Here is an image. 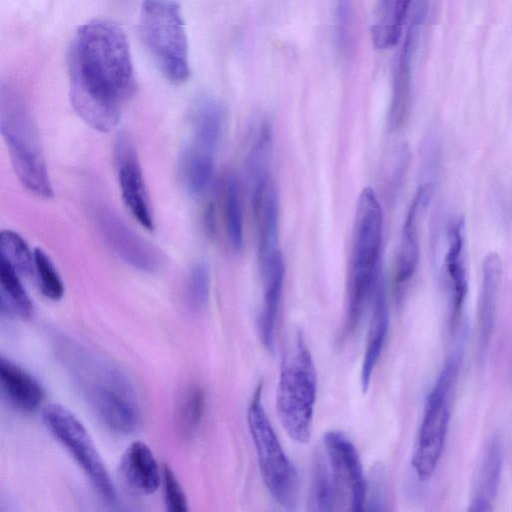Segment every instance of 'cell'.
Listing matches in <instances>:
<instances>
[{"mask_svg": "<svg viewBox=\"0 0 512 512\" xmlns=\"http://www.w3.org/2000/svg\"><path fill=\"white\" fill-rule=\"evenodd\" d=\"M34 271L41 292L57 301L64 295V284L49 256L40 248L34 250Z\"/></svg>", "mask_w": 512, "mask_h": 512, "instance_id": "cell-31", "label": "cell"}, {"mask_svg": "<svg viewBox=\"0 0 512 512\" xmlns=\"http://www.w3.org/2000/svg\"><path fill=\"white\" fill-rule=\"evenodd\" d=\"M502 445L498 437L492 438L483 453L474 482L473 497L469 510L487 511L497 493L502 468Z\"/></svg>", "mask_w": 512, "mask_h": 512, "instance_id": "cell-22", "label": "cell"}, {"mask_svg": "<svg viewBox=\"0 0 512 512\" xmlns=\"http://www.w3.org/2000/svg\"><path fill=\"white\" fill-rule=\"evenodd\" d=\"M260 383L247 408V424L262 481L271 497L284 509L294 510L298 495L297 472L285 454L265 411Z\"/></svg>", "mask_w": 512, "mask_h": 512, "instance_id": "cell-7", "label": "cell"}, {"mask_svg": "<svg viewBox=\"0 0 512 512\" xmlns=\"http://www.w3.org/2000/svg\"><path fill=\"white\" fill-rule=\"evenodd\" d=\"M309 504L312 511H332L338 506L335 484L324 450H318L314 456Z\"/></svg>", "mask_w": 512, "mask_h": 512, "instance_id": "cell-26", "label": "cell"}, {"mask_svg": "<svg viewBox=\"0 0 512 512\" xmlns=\"http://www.w3.org/2000/svg\"><path fill=\"white\" fill-rule=\"evenodd\" d=\"M426 0H418L394 70L388 123L391 129L400 128L406 121L411 106L412 59L421 27L427 13Z\"/></svg>", "mask_w": 512, "mask_h": 512, "instance_id": "cell-12", "label": "cell"}, {"mask_svg": "<svg viewBox=\"0 0 512 512\" xmlns=\"http://www.w3.org/2000/svg\"><path fill=\"white\" fill-rule=\"evenodd\" d=\"M118 473L124 486L139 496L153 494L162 480V470L152 450L142 441H135L127 447Z\"/></svg>", "mask_w": 512, "mask_h": 512, "instance_id": "cell-16", "label": "cell"}, {"mask_svg": "<svg viewBox=\"0 0 512 512\" xmlns=\"http://www.w3.org/2000/svg\"><path fill=\"white\" fill-rule=\"evenodd\" d=\"M224 217L226 232L231 247L238 251L243 245V214L237 178H227L224 194Z\"/></svg>", "mask_w": 512, "mask_h": 512, "instance_id": "cell-29", "label": "cell"}, {"mask_svg": "<svg viewBox=\"0 0 512 512\" xmlns=\"http://www.w3.org/2000/svg\"><path fill=\"white\" fill-rule=\"evenodd\" d=\"M0 383L4 396L19 411L33 412L45 398L39 381L4 357L0 358Z\"/></svg>", "mask_w": 512, "mask_h": 512, "instance_id": "cell-18", "label": "cell"}, {"mask_svg": "<svg viewBox=\"0 0 512 512\" xmlns=\"http://www.w3.org/2000/svg\"><path fill=\"white\" fill-rule=\"evenodd\" d=\"M115 163L119 187L125 206L147 230L154 229V218L135 148L121 135L115 145Z\"/></svg>", "mask_w": 512, "mask_h": 512, "instance_id": "cell-13", "label": "cell"}, {"mask_svg": "<svg viewBox=\"0 0 512 512\" xmlns=\"http://www.w3.org/2000/svg\"><path fill=\"white\" fill-rule=\"evenodd\" d=\"M317 377L313 358L302 333L286 343L276 391V410L290 439L306 444L312 437Z\"/></svg>", "mask_w": 512, "mask_h": 512, "instance_id": "cell-3", "label": "cell"}, {"mask_svg": "<svg viewBox=\"0 0 512 512\" xmlns=\"http://www.w3.org/2000/svg\"><path fill=\"white\" fill-rule=\"evenodd\" d=\"M260 270L263 277V298L258 318V331L263 346L267 351L273 353L275 347V326L285 274L281 253Z\"/></svg>", "mask_w": 512, "mask_h": 512, "instance_id": "cell-17", "label": "cell"}, {"mask_svg": "<svg viewBox=\"0 0 512 512\" xmlns=\"http://www.w3.org/2000/svg\"><path fill=\"white\" fill-rule=\"evenodd\" d=\"M0 258L9 262L19 274L29 275L34 270V253H31L25 240L14 231H1Z\"/></svg>", "mask_w": 512, "mask_h": 512, "instance_id": "cell-30", "label": "cell"}, {"mask_svg": "<svg viewBox=\"0 0 512 512\" xmlns=\"http://www.w3.org/2000/svg\"><path fill=\"white\" fill-rule=\"evenodd\" d=\"M411 0H379L371 38L377 49L393 47L399 40Z\"/></svg>", "mask_w": 512, "mask_h": 512, "instance_id": "cell-24", "label": "cell"}, {"mask_svg": "<svg viewBox=\"0 0 512 512\" xmlns=\"http://www.w3.org/2000/svg\"><path fill=\"white\" fill-rule=\"evenodd\" d=\"M0 128L19 181L34 195L51 198L53 188L38 128L22 97L10 88L1 89Z\"/></svg>", "mask_w": 512, "mask_h": 512, "instance_id": "cell-4", "label": "cell"}, {"mask_svg": "<svg viewBox=\"0 0 512 512\" xmlns=\"http://www.w3.org/2000/svg\"><path fill=\"white\" fill-rule=\"evenodd\" d=\"M388 488L384 469L382 466L377 465L371 471L370 478L366 480V500L365 510L370 511H383L387 509Z\"/></svg>", "mask_w": 512, "mask_h": 512, "instance_id": "cell-33", "label": "cell"}, {"mask_svg": "<svg viewBox=\"0 0 512 512\" xmlns=\"http://www.w3.org/2000/svg\"><path fill=\"white\" fill-rule=\"evenodd\" d=\"M1 308L21 318H30L34 313L33 303L27 294L16 269L0 258Z\"/></svg>", "mask_w": 512, "mask_h": 512, "instance_id": "cell-27", "label": "cell"}, {"mask_svg": "<svg viewBox=\"0 0 512 512\" xmlns=\"http://www.w3.org/2000/svg\"><path fill=\"white\" fill-rule=\"evenodd\" d=\"M432 184H421L407 211L396 257L394 283L397 290L403 287L414 275L420 255L419 224L423 211L432 195Z\"/></svg>", "mask_w": 512, "mask_h": 512, "instance_id": "cell-15", "label": "cell"}, {"mask_svg": "<svg viewBox=\"0 0 512 512\" xmlns=\"http://www.w3.org/2000/svg\"><path fill=\"white\" fill-rule=\"evenodd\" d=\"M323 448L335 484L340 509L362 512L365 509L366 479L354 444L336 430L325 433Z\"/></svg>", "mask_w": 512, "mask_h": 512, "instance_id": "cell-10", "label": "cell"}, {"mask_svg": "<svg viewBox=\"0 0 512 512\" xmlns=\"http://www.w3.org/2000/svg\"><path fill=\"white\" fill-rule=\"evenodd\" d=\"M141 40L164 77L182 83L190 75L188 39L180 5L174 0H144Z\"/></svg>", "mask_w": 512, "mask_h": 512, "instance_id": "cell-6", "label": "cell"}, {"mask_svg": "<svg viewBox=\"0 0 512 512\" xmlns=\"http://www.w3.org/2000/svg\"><path fill=\"white\" fill-rule=\"evenodd\" d=\"M223 106L213 98L201 99L192 116V138L187 145L195 150L215 155L225 128Z\"/></svg>", "mask_w": 512, "mask_h": 512, "instance_id": "cell-21", "label": "cell"}, {"mask_svg": "<svg viewBox=\"0 0 512 512\" xmlns=\"http://www.w3.org/2000/svg\"><path fill=\"white\" fill-rule=\"evenodd\" d=\"M50 433L70 452L99 497L114 503L116 491L96 446L81 421L60 404L47 405L42 413Z\"/></svg>", "mask_w": 512, "mask_h": 512, "instance_id": "cell-9", "label": "cell"}, {"mask_svg": "<svg viewBox=\"0 0 512 512\" xmlns=\"http://www.w3.org/2000/svg\"><path fill=\"white\" fill-rule=\"evenodd\" d=\"M459 361L457 356L449 358L426 398L411 460L413 469L421 480L431 477L444 448Z\"/></svg>", "mask_w": 512, "mask_h": 512, "instance_id": "cell-8", "label": "cell"}, {"mask_svg": "<svg viewBox=\"0 0 512 512\" xmlns=\"http://www.w3.org/2000/svg\"><path fill=\"white\" fill-rule=\"evenodd\" d=\"M502 276L500 256L491 252L482 265V285L479 298V324L481 344L486 345L494 324L498 291Z\"/></svg>", "mask_w": 512, "mask_h": 512, "instance_id": "cell-23", "label": "cell"}, {"mask_svg": "<svg viewBox=\"0 0 512 512\" xmlns=\"http://www.w3.org/2000/svg\"><path fill=\"white\" fill-rule=\"evenodd\" d=\"M95 220L107 244L124 262L148 273L160 268L162 258L159 251L137 235L113 211L100 207L95 211Z\"/></svg>", "mask_w": 512, "mask_h": 512, "instance_id": "cell-11", "label": "cell"}, {"mask_svg": "<svg viewBox=\"0 0 512 512\" xmlns=\"http://www.w3.org/2000/svg\"><path fill=\"white\" fill-rule=\"evenodd\" d=\"M448 248L444 258V270L451 291L453 316L457 317L462 309L467 293V272L465 266L464 220L454 218L447 230Z\"/></svg>", "mask_w": 512, "mask_h": 512, "instance_id": "cell-20", "label": "cell"}, {"mask_svg": "<svg viewBox=\"0 0 512 512\" xmlns=\"http://www.w3.org/2000/svg\"><path fill=\"white\" fill-rule=\"evenodd\" d=\"M389 330V311L385 286L379 281L373 295V309L361 365V387L369 388L374 368L382 353Z\"/></svg>", "mask_w": 512, "mask_h": 512, "instance_id": "cell-19", "label": "cell"}, {"mask_svg": "<svg viewBox=\"0 0 512 512\" xmlns=\"http://www.w3.org/2000/svg\"><path fill=\"white\" fill-rule=\"evenodd\" d=\"M164 503L170 512H187L188 501L176 475L168 464L162 467Z\"/></svg>", "mask_w": 512, "mask_h": 512, "instance_id": "cell-34", "label": "cell"}, {"mask_svg": "<svg viewBox=\"0 0 512 512\" xmlns=\"http://www.w3.org/2000/svg\"><path fill=\"white\" fill-rule=\"evenodd\" d=\"M76 377L102 422L119 434H130L140 424L141 413L132 384L115 367L89 354L76 360Z\"/></svg>", "mask_w": 512, "mask_h": 512, "instance_id": "cell-5", "label": "cell"}, {"mask_svg": "<svg viewBox=\"0 0 512 512\" xmlns=\"http://www.w3.org/2000/svg\"><path fill=\"white\" fill-rule=\"evenodd\" d=\"M253 208L257 231V252L260 269L280 254L279 202L270 176L253 184Z\"/></svg>", "mask_w": 512, "mask_h": 512, "instance_id": "cell-14", "label": "cell"}, {"mask_svg": "<svg viewBox=\"0 0 512 512\" xmlns=\"http://www.w3.org/2000/svg\"><path fill=\"white\" fill-rule=\"evenodd\" d=\"M383 235V214L375 191L362 190L353 229L351 270L348 282L346 333H353L374 295Z\"/></svg>", "mask_w": 512, "mask_h": 512, "instance_id": "cell-2", "label": "cell"}, {"mask_svg": "<svg viewBox=\"0 0 512 512\" xmlns=\"http://www.w3.org/2000/svg\"><path fill=\"white\" fill-rule=\"evenodd\" d=\"M206 405V393L202 386L187 389L177 408L176 428L184 439H191L202 422Z\"/></svg>", "mask_w": 512, "mask_h": 512, "instance_id": "cell-28", "label": "cell"}, {"mask_svg": "<svg viewBox=\"0 0 512 512\" xmlns=\"http://www.w3.org/2000/svg\"><path fill=\"white\" fill-rule=\"evenodd\" d=\"M335 37L338 48L345 52L350 46L352 29V2L351 0H336L335 14Z\"/></svg>", "mask_w": 512, "mask_h": 512, "instance_id": "cell-35", "label": "cell"}, {"mask_svg": "<svg viewBox=\"0 0 512 512\" xmlns=\"http://www.w3.org/2000/svg\"><path fill=\"white\" fill-rule=\"evenodd\" d=\"M210 295V270L205 262L196 263L188 276L186 300L193 312H201L208 304Z\"/></svg>", "mask_w": 512, "mask_h": 512, "instance_id": "cell-32", "label": "cell"}, {"mask_svg": "<svg viewBox=\"0 0 512 512\" xmlns=\"http://www.w3.org/2000/svg\"><path fill=\"white\" fill-rule=\"evenodd\" d=\"M179 170L187 191L194 196L201 195L214 175V155L186 146L180 156Z\"/></svg>", "mask_w": 512, "mask_h": 512, "instance_id": "cell-25", "label": "cell"}, {"mask_svg": "<svg viewBox=\"0 0 512 512\" xmlns=\"http://www.w3.org/2000/svg\"><path fill=\"white\" fill-rule=\"evenodd\" d=\"M71 105L95 130L109 132L136 89L127 37L108 19H94L77 28L66 56Z\"/></svg>", "mask_w": 512, "mask_h": 512, "instance_id": "cell-1", "label": "cell"}]
</instances>
